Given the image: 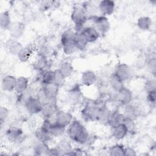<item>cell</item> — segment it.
<instances>
[{
  "label": "cell",
  "mask_w": 156,
  "mask_h": 156,
  "mask_svg": "<svg viewBox=\"0 0 156 156\" xmlns=\"http://www.w3.org/2000/svg\"><path fill=\"white\" fill-rule=\"evenodd\" d=\"M66 132L70 140L77 144H84L90 138L88 130L78 120H73L68 126Z\"/></svg>",
  "instance_id": "6da1fadb"
},
{
  "label": "cell",
  "mask_w": 156,
  "mask_h": 156,
  "mask_svg": "<svg viewBox=\"0 0 156 156\" xmlns=\"http://www.w3.org/2000/svg\"><path fill=\"white\" fill-rule=\"evenodd\" d=\"M75 34L76 32L73 30L66 29L61 35V44L65 55H71L74 54L77 49L74 42Z\"/></svg>",
  "instance_id": "7a4b0ae2"
},
{
  "label": "cell",
  "mask_w": 156,
  "mask_h": 156,
  "mask_svg": "<svg viewBox=\"0 0 156 156\" xmlns=\"http://www.w3.org/2000/svg\"><path fill=\"white\" fill-rule=\"evenodd\" d=\"M72 21L75 24L77 31H80L83 24L87 20V16L85 9L83 7H76L74 8L71 15Z\"/></svg>",
  "instance_id": "3957f363"
},
{
  "label": "cell",
  "mask_w": 156,
  "mask_h": 156,
  "mask_svg": "<svg viewBox=\"0 0 156 156\" xmlns=\"http://www.w3.org/2000/svg\"><path fill=\"white\" fill-rule=\"evenodd\" d=\"M43 102L36 96H30L24 101V107L30 115H37L41 113Z\"/></svg>",
  "instance_id": "277c9868"
},
{
  "label": "cell",
  "mask_w": 156,
  "mask_h": 156,
  "mask_svg": "<svg viewBox=\"0 0 156 156\" xmlns=\"http://www.w3.org/2000/svg\"><path fill=\"white\" fill-rule=\"evenodd\" d=\"M6 138L11 143L20 144L24 140V134L23 130L18 127L12 126L7 129L5 133Z\"/></svg>",
  "instance_id": "5b68a950"
},
{
  "label": "cell",
  "mask_w": 156,
  "mask_h": 156,
  "mask_svg": "<svg viewBox=\"0 0 156 156\" xmlns=\"http://www.w3.org/2000/svg\"><path fill=\"white\" fill-rule=\"evenodd\" d=\"M99 107L95 104H87L85 105L81 110L82 119L87 122L96 121Z\"/></svg>",
  "instance_id": "8992f818"
},
{
  "label": "cell",
  "mask_w": 156,
  "mask_h": 156,
  "mask_svg": "<svg viewBox=\"0 0 156 156\" xmlns=\"http://www.w3.org/2000/svg\"><path fill=\"white\" fill-rule=\"evenodd\" d=\"M94 27L100 34H105L110 29V23L108 19L104 15L94 16L93 18Z\"/></svg>",
  "instance_id": "52a82bcc"
},
{
  "label": "cell",
  "mask_w": 156,
  "mask_h": 156,
  "mask_svg": "<svg viewBox=\"0 0 156 156\" xmlns=\"http://www.w3.org/2000/svg\"><path fill=\"white\" fill-rule=\"evenodd\" d=\"M113 74H115L121 81L124 82L130 78L132 76V71L128 65L121 63L116 66Z\"/></svg>",
  "instance_id": "ba28073f"
},
{
  "label": "cell",
  "mask_w": 156,
  "mask_h": 156,
  "mask_svg": "<svg viewBox=\"0 0 156 156\" xmlns=\"http://www.w3.org/2000/svg\"><path fill=\"white\" fill-rule=\"evenodd\" d=\"M116 100L122 105H126L131 103L133 100L132 91L124 86L116 92Z\"/></svg>",
  "instance_id": "9c48e42d"
},
{
  "label": "cell",
  "mask_w": 156,
  "mask_h": 156,
  "mask_svg": "<svg viewBox=\"0 0 156 156\" xmlns=\"http://www.w3.org/2000/svg\"><path fill=\"white\" fill-rule=\"evenodd\" d=\"M25 24L21 21L12 23L9 30L12 39L18 40L23 36L25 32Z\"/></svg>",
  "instance_id": "30bf717a"
},
{
  "label": "cell",
  "mask_w": 156,
  "mask_h": 156,
  "mask_svg": "<svg viewBox=\"0 0 156 156\" xmlns=\"http://www.w3.org/2000/svg\"><path fill=\"white\" fill-rule=\"evenodd\" d=\"M73 121V116L70 112L64 110H58L55 116L54 122L67 127Z\"/></svg>",
  "instance_id": "8fae6325"
},
{
  "label": "cell",
  "mask_w": 156,
  "mask_h": 156,
  "mask_svg": "<svg viewBox=\"0 0 156 156\" xmlns=\"http://www.w3.org/2000/svg\"><path fill=\"white\" fill-rule=\"evenodd\" d=\"M59 88L53 83L43 85L42 90L48 101H54L58 96Z\"/></svg>",
  "instance_id": "7c38bea8"
},
{
  "label": "cell",
  "mask_w": 156,
  "mask_h": 156,
  "mask_svg": "<svg viewBox=\"0 0 156 156\" xmlns=\"http://www.w3.org/2000/svg\"><path fill=\"white\" fill-rule=\"evenodd\" d=\"M80 32L83 34L88 43L96 41L99 38L101 35L94 26L83 27Z\"/></svg>",
  "instance_id": "4fadbf2b"
},
{
  "label": "cell",
  "mask_w": 156,
  "mask_h": 156,
  "mask_svg": "<svg viewBox=\"0 0 156 156\" xmlns=\"http://www.w3.org/2000/svg\"><path fill=\"white\" fill-rule=\"evenodd\" d=\"M57 111L54 101H48L43 104L41 113L44 119L51 120L53 115L55 116Z\"/></svg>",
  "instance_id": "5bb4252c"
},
{
  "label": "cell",
  "mask_w": 156,
  "mask_h": 156,
  "mask_svg": "<svg viewBox=\"0 0 156 156\" xmlns=\"http://www.w3.org/2000/svg\"><path fill=\"white\" fill-rule=\"evenodd\" d=\"M98 8L102 14V15H112L115 8V3L111 0H104L100 1L98 5Z\"/></svg>",
  "instance_id": "9a60e30c"
},
{
  "label": "cell",
  "mask_w": 156,
  "mask_h": 156,
  "mask_svg": "<svg viewBox=\"0 0 156 156\" xmlns=\"http://www.w3.org/2000/svg\"><path fill=\"white\" fill-rule=\"evenodd\" d=\"M17 78L12 75H7L4 76L1 82L2 89L7 92L15 91Z\"/></svg>",
  "instance_id": "2e32d148"
},
{
  "label": "cell",
  "mask_w": 156,
  "mask_h": 156,
  "mask_svg": "<svg viewBox=\"0 0 156 156\" xmlns=\"http://www.w3.org/2000/svg\"><path fill=\"white\" fill-rule=\"evenodd\" d=\"M24 46L17 40L10 39L5 43V48L7 51L13 55L17 56Z\"/></svg>",
  "instance_id": "e0dca14e"
},
{
  "label": "cell",
  "mask_w": 156,
  "mask_h": 156,
  "mask_svg": "<svg viewBox=\"0 0 156 156\" xmlns=\"http://www.w3.org/2000/svg\"><path fill=\"white\" fill-rule=\"evenodd\" d=\"M81 82L82 83L87 87L93 85L97 80V76L94 72L91 70L85 71L82 73L81 75Z\"/></svg>",
  "instance_id": "ac0fdd59"
},
{
  "label": "cell",
  "mask_w": 156,
  "mask_h": 156,
  "mask_svg": "<svg viewBox=\"0 0 156 156\" xmlns=\"http://www.w3.org/2000/svg\"><path fill=\"white\" fill-rule=\"evenodd\" d=\"M125 116L122 113L119 111L115 110L112 112L110 117L109 118L108 125H109L112 129L123 123Z\"/></svg>",
  "instance_id": "d6986e66"
},
{
  "label": "cell",
  "mask_w": 156,
  "mask_h": 156,
  "mask_svg": "<svg viewBox=\"0 0 156 156\" xmlns=\"http://www.w3.org/2000/svg\"><path fill=\"white\" fill-rule=\"evenodd\" d=\"M112 111L105 106H101L99 108L97 120L102 124H108Z\"/></svg>",
  "instance_id": "ffe728a7"
},
{
  "label": "cell",
  "mask_w": 156,
  "mask_h": 156,
  "mask_svg": "<svg viewBox=\"0 0 156 156\" xmlns=\"http://www.w3.org/2000/svg\"><path fill=\"white\" fill-rule=\"evenodd\" d=\"M74 42L76 49L80 51L85 50L88 43L86 38L80 31L76 32L74 38Z\"/></svg>",
  "instance_id": "44dd1931"
},
{
  "label": "cell",
  "mask_w": 156,
  "mask_h": 156,
  "mask_svg": "<svg viewBox=\"0 0 156 156\" xmlns=\"http://www.w3.org/2000/svg\"><path fill=\"white\" fill-rule=\"evenodd\" d=\"M140 113V111L138 108V107L129 104L125 105L124 112L122 113L126 118H130L135 120L138 116Z\"/></svg>",
  "instance_id": "7402d4cb"
},
{
  "label": "cell",
  "mask_w": 156,
  "mask_h": 156,
  "mask_svg": "<svg viewBox=\"0 0 156 156\" xmlns=\"http://www.w3.org/2000/svg\"><path fill=\"white\" fill-rule=\"evenodd\" d=\"M29 79L24 76H20L17 78L15 91L18 94H21L25 92L29 87Z\"/></svg>",
  "instance_id": "603a6c76"
},
{
  "label": "cell",
  "mask_w": 156,
  "mask_h": 156,
  "mask_svg": "<svg viewBox=\"0 0 156 156\" xmlns=\"http://www.w3.org/2000/svg\"><path fill=\"white\" fill-rule=\"evenodd\" d=\"M49 148L46 142L37 140L33 146V151L34 154L37 155H48Z\"/></svg>",
  "instance_id": "cb8c5ba5"
},
{
  "label": "cell",
  "mask_w": 156,
  "mask_h": 156,
  "mask_svg": "<svg viewBox=\"0 0 156 156\" xmlns=\"http://www.w3.org/2000/svg\"><path fill=\"white\" fill-rule=\"evenodd\" d=\"M112 129H113V131H112L113 136L116 140H122L127 136V133H129V131L127 127L123 123L113 128Z\"/></svg>",
  "instance_id": "d4e9b609"
},
{
  "label": "cell",
  "mask_w": 156,
  "mask_h": 156,
  "mask_svg": "<svg viewBox=\"0 0 156 156\" xmlns=\"http://www.w3.org/2000/svg\"><path fill=\"white\" fill-rule=\"evenodd\" d=\"M34 53V48L30 46L23 47L17 55L18 60L23 63L27 62Z\"/></svg>",
  "instance_id": "484cf974"
},
{
  "label": "cell",
  "mask_w": 156,
  "mask_h": 156,
  "mask_svg": "<svg viewBox=\"0 0 156 156\" xmlns=\"http://www.w3.org/2000/svg\"><path fill=\"white\" fill-rule=\"evenodd\" d=\"M48 63L49 62L47 57L38 54V55L37 56L35 61L34 62V68L36 69L41 72L44 70L48 69L47 68Z\"/></svg>",
  "instance_id": "4316f807"
},
{
  "label": "cell",
  "mask_w": 156,
  "mask_h": 156,
  "mask_svg": "<svg viewBox=\"0 0 156 156\" xmlns=\"http://www.w3.org/2000/svg\"><path fill=\"white\" fill-rule=\"evenodd\" d=\"M11 16L8 10L4 11L0 15V27L3 30L9 29L11 24Z\"/></svg>",
  "instance_id": "83f0119b"
},
{
  "label": "cell",
  "mask_w": 156,
  "mask_h": 156,
  "mask_svg": "<svg viewBox=\"0 0 156 156\" xmlns=\"http://www.w3.org/2000/svg\"><path fill=\"white\" fill-rule=\"evenodd\" d=\"M66 129V127L57 123L56 122H52L49 132L52 137H58L65 133Z\"/></svg>",
  "instance_id": "f1b7e54d"
},
{
  "label": "cell",
  "mask_w": 156,
  "mask_h": 156,
  "mask_svg": "<svg viewBox=\"0 0 156 156\" xmlns=\"http://www.w3.org/2000/svg\"><path fill=\"white\" fill-rule=\"evenodd\" d=\"M136 25L140 30L144 31L147 30L151 27L152 25V19L149 16H141L137 20Z\"/></svg>",
  "instance_id": "f546056e"
},
{
  "label": "cell",
  "mask_w": 156,
  "mask_h": 156,
  "mask_svg": "<svg viewBox=\"0 0 156 156\" xmlns=\"http://www.w3.org/2000/svg\"><path fill=\"white\" fill-rule=\"evenodd\" d=\"M56 146L61 151L62 155H66L73 148L72 142L65 138L60 140Z\"/></svg>",
  "instance_id": "4dcf8cb0"
},
{
  "label": "cell",
  "mask_w": 156,
  "mask_h": 156,
  "mask_svg": "<svg viewBox=\"0 0 156 156\" xmlns=\"http://www.w3.org/2000/svg\"><path fill=\"white\" fill-rule=\"evenodd\" d=\"M35 136L37 140L46 143L48 141H49L52 137L49 132L43 129L40 127L35 130Z\"/></svg>",
  "instance_id": "1f68e13d"
},
{
  "label": "cell",
  "mask_w": 156,
  "mask_h": 156,
  "mask_svg": "<svg viewBox=\"0 0 156 156\" xmlns=\"http://www.w3.org/2000/svg\"><path fill=\"white\" fill-rule=\"evenodd\" d=\"M109 83L111 88L116 91H118L124 87V82L121 81L115 74H113L111 75L109 79Z\"/></svg>",
  "instance_id": "d6a6232c"
},
{
  "label": "cell",
  "mask_w": 156,
  "mask_h": 156,
  "mask_svg": "<svg viewBox=\"0 0 156 156\" xmlns=\"http://www.w3.org/2000/svg\"><path fill=\"white\" fill-rule=\"evenodd\" d=\"M54 77V70L46 69L41 72L40 81L43 85L52 83Z\"/></svg>",
  "instance_id": "836d02e7"
},
{
  "label": "cell",
  "mask_w": 156,
  "mask_h": 156,
  "mask_svg": "<svg viewBox=\"0 0 156 156\" xmlns=\"http://www.w3.org/2000/svg\"><path fill=\"white\" fill-rule=\"evenodd\" d=\"M58 69L66 78L70 77L74 71V67L69 62H63Z\"/></svg>",
  "instance_id": "e575fe53"
},
{
  "label": "cell",
  "mask_w": 156,
  "mask_h": 156,
  "mask_svg": "<svg viewBox=\"0 0 156 156\" xmlns=\"http://www.w3.org/2000/svg\"><path fill=\"white\" fill-rule=\"evenodd\" d=\"M66 77L61 73L59 69H56L54 70V77L52 83L58 86V87H62L65 83Z\"/></svg>",
  "instance_id": "d590c367"
},
{
  "label": "cell",
  "mask_w": 156,
  "mask_h": 156,
  "mask_svg": "<svg viewBox=\"0 0 156 156\" xmlns=\"http://www.w3.org/2000/svg\"><path fill=\"white\" fill-rule=\"evenodd\" d=\"M125 147L123 145L116 144L111 146L108 149V154L113 156L124 155Z\"/></svg>",
  "instance_id": "8d00e7d4"
},
{
  "label": "cell",
  "mask_w": 156,
  "mask_h": 156,
  "mask_svg": "<svg viewBox=\"0 0 156 156\" xmlns=\"http://www.w3.org/2000/svg\"><path fill=\"white\" fill-rule=\"evenodd\" d=\"M123 124L127 127L129 132H135L136 129V124L135 122V120L125 117L124 120L123 121Z\"/></svg>",
  "instance_id": "74e56055"
},
{
  "label": "cell",
  "mask_w": 156,
  "mask_h": 156,
  "mask_svg": "<svg viewBox=\"0 0 156 156\" xmlns=\"http://www.w3.org/2000/svg\"><path fill=\"white\" fill-rule=\"evenodd\" d=\"M144 88L146 93H148L152 91H155V89H156L155 80L154 79L147 80L144 83Z\"/></svg>",
  "instance_id": "f35d334b"
},
{
  "label": "cell",
  "mask_w": 156,
  "mask_h": 156,
  "mask_svg": "<svg viewBox=\"0 0 156 156\" xmlns=\"http://www.w3.org/2000/svg\"><path fill=\"white\" fill-rule=\"evenodd\" d=\"M9 115V110L5 107H1L0 108V122L2 125L7 120Z\"/></svg>",
  "instance_id": "ab89813d"
},
{
  "label": "cell",
  "mask_w": 156,
  "mask_h": 156,
  "mask_svg": "<svg viewBox=\"0 0 156 156\" xmlns=\"http://www.w3.org/2000/svg\"><path fill=\"white\" fill-rule=\"evenodd\" d=\"M147 67L149 71L155 75L156 73V60L155 57H152L147 62Z\"/></svg>",
  "instance_id": "60d3db41"
},
{
  "label": "cell",
  "mask_w": 156,
  "mask_h": 156,
  "mask_svg": "<svg viewBox=\"0 0 156 156\" xmlns=\"http://www.w3.org/2000/svg\"><path fill=\"white\" fill-rule=\"evenodd\" d=\"M147 93L146 99L149 104H150L151 105H155V101H156V90L155 91H152Z\"/></svg>",
  "instance_id": "b9f144b4"
},
{
  "label": "cell",
  "mask_w": 156,
  "mask_h": 156,
  "mask_svg": "<svg viewBox=\"0 0 156 156\" xmlns=\"http://www.w3.org/2000/svg\"><path fill=\"white\" fill-rule=\"evenodd\" d=\"M54 1H43L40 4V9L43 11H46L54 5Z\"/></svg>",
  "instance_id": "7bdbcfd3"
},
{
  "label": "cell",
  "mask_w": 156,
  "mask_h": 156,
  "mask_svg": "<svg viewBox=\"0 0 156 156\" xmlns=\"http://www.w3.org/2000/svg\"><path fill=\"white\" fill-rule=\"evenodd\" d=\"M83 154L82 150L80 148H73V149L69 151L68 153L66 154V155H74V156H77V155H82Z\"/></svg>",
  "instance_id": "ee69618b"
},
{
  "label": "cell",
  "mask_w": 156,
  "mask_h": 156,
  "mask_svg": "<svg viewBox=\"0 0 156 156\" xmlns=\"http://www.w3.org/2000/svg\"><path fill=\"white\" fill-rule=\"evenodd\" d=\"M136 155V152L134 149L130 147H125L124 155L125 156H134Z\"/></svg>",
  "instance_id": "f6af8a7d"
},
{
  "label": "cell",
  "mask_w": 156,
  "mask_h": 156,
  "mask_svg": "<svg viewBox=\"0 0 156 156\" xmlns=\"http://www.w3.org/2000/svg\"><path fill=\"white\" fill-rule=\"evenodd\" d=\"M62 155V154L57 146H55V147L49 148V150L48 153V155Z\"/></svg>",
  "instance_id": "bcb514c9"
}]
</instances>
